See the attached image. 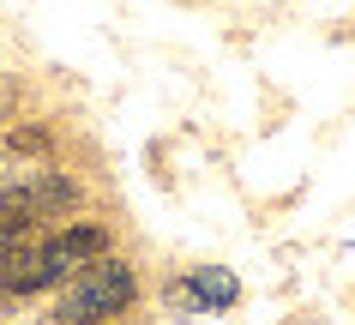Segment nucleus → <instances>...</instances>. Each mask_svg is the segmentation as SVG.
<instances>
[{"label":"nucleus","mask_w":355,"mask_h":325,"mask_svg":"<svg viewBox=\"0 0 355 325\" xmlns=\"http://www.w3.org/2000/svg\"><path fill=\"white\" fill-rule=\"evenodd\" d=\"M103 253H109V229L73 223V229L49 235L37 247L6 253V259H0V283L12 289V295H37V289H55V283H67V277H78V271L91 265V259H103Z\"/></svg>","instance_id":"obj_1"},{"label":"nucleus","mask_w":355,"mask_h":325,"mask_svg":"<svg viewBox=\"0 0 355 325\" xmlns=\"http://www.w3.org/2000/svg\"><path fill=\"white\" fill-rule=\"evenodd\" d=\"M132 295H139V277H132V265H121V259H91V265L73 277V289H67V301H60V325H109L121 319L132 307Z\"/></svg>","instance_id":"obj_2"},{"label":"nucleus","mask_w":355,"mask_h":325,"mask_svg":"<svg viewBox=\"0 0 355 325\" xmlns=\"http://www.w3.org/2000/svg\"><path fill=\"white\" fill-rule=\"evenodd\" d=\"M24 145H42V139H37V133H19L12 145H0V205L42 175V157H24Z\"/></svg>","instance_id":"obj_3"},{"label":"nucleus","mask_w":355,"mask_h":325,"mask_svg":"<svg viewBox=\"0 0 355 325\" xmlns=\"http://www.w3.org/2000/svg\"><path fill=\"white\" fill-rule=\"evenodd\" d=\"M187 289H193V301L205 307V313H211V307H223V301H235V277H229V271H217V265H199Z\"/></svg>","instance_id":"obj_4"},{"label":"nucleus","mask_w":355,"mask_h":325,"mask_svg":"<svg viewBox=\"0 0 355 325\" xmlns=\"http://www.w3.org/2000/svg\"><path fill=\"white\" fill-rule=\"evenodd\" d=\"M109 325H114V319H109Z\"/></svg>","instance_id":"obj_5"}]
</instances>
